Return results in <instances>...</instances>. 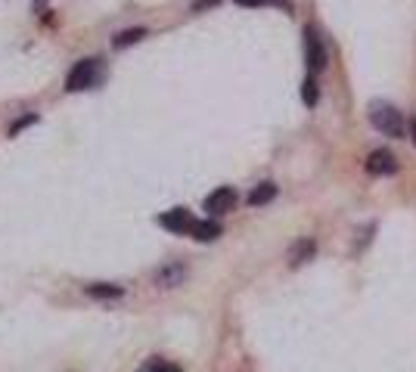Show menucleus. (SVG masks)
Here are the masks:
<instances>
[{"mask_svg":"<svg viewBox=\"0 0 416 372\" xmlns=\"http://www.w3.org/2000/svg\"><path fill=\"white\" fill-rule=\"evenodd\" d=\"M370 124L376 127L379 134H385V137H394V140L404 137V118H401V112L389 103H373L370 106Z\"/></svg>","mask_w":416,"mask_h":372,"instance_id":"f257e3e1","label":"nucleus"},{"mask_svg":"<svg viewBox=\"0 0 416 372\" xmlns=\"http://www.w3.org/2000/svg\"><path fill=\"white\" fill-rule=\"evenodd\" d=\"M99 59H81V62H75L69 71V78H66V90L69 93H81V90H90V87H97V81H99Z\"/></svg>","mask_w":416,"mask_h":372,"instance_id":"f03ea898","label":"nucleus"},{"mask_svg":"<svg viewBox=\"0 0 416 372\" xmlns=\"http://www.w3.org/2000/svg\"><path fill=\"white\" fill-rule=\"evenodd\" d=\"M305 62L311 66V71H324L326 69V44L320 38V31L314 25L305 28Z\"/></svg>","mask_w":416,"mask_h":372,"instance_id":"7ed1b4c3","label":"nucleus"},{"mask_svg":"<svg viewBox=\"0 0 416 372\" xmlns=\"http://www.w3.org/2000/svg\"><path fill=\"white\" fill-rule=\"evenodd\" d=\"M236 202H240V196H236L233 186H218L212 196H205V211L212 214V217H218V214L233 211Z\"/></svg>","mask_w":416,"mask_h":372,"instance_id":"20e7f679","label":"nucleus"},{"mask_svg":"<svg viewBox=\"0 0 416 372\" xmlns=\"http://www.w3.org/2000/svg\"><path fill=\"white\" fill-rule=\"evenodd\" d=\"M367 171L373 177H389L398 171V159H394L389 149H373L367 155Z\"/></svg>","mask_w":416,"mask_h":372,"instance_id":"39448f33","label":"nucleus"},{"mask_svg":"<svg viewBox=\"0 0 416 372\" xmlns=\"http://www.w3.org/2000/svg\"><path fill=\"white\" fill-rule=\"evenodd\" d=\"M314 255H317V242L314 239H298L289 245V252H286V261H289V267H301V264L314 261Z\"/></svg>","mask_w":416,"mask_h":372,"instance_id":"423d86ee","label":"nucleus"},{"mask_svg":"<svg viewBox=\"0 0 416 372\" xmlns=\"http://www.w3.org/2000/svg\"><path fill=\"white\" fill-rule=\"evenodd\" d=\"M159 224L165 227V230H171V233H190L196 220H193V214L186 211V208H174V211L162 214V217H159Z\"/></svg>","mask_w":416,"mask_h":372,"instance_id":"0eeeda50","label":"nucleus"},{"mask_svg":"<svg viewBox=\"0 0 416 372\" xmlns=\"http://www.w3.org/2000/svg\"><path fill=\"white\" fill-rule=\"evenodd\" d=\"M183 279H186L183 264H168V267H162L159 273H155V285H162V289H174V285H181Z\"/></svg>","mask_w":416,"mask_h":372,"instance_id":"6e6552de","label":"nucleus"},{"mask_svg":"<svg viewBox=\"0 0 416 372\" xmlns=\"http://www.w3.org/2000/svg\"><path fill=\"white\" fill-rule=\"evenodd\" d=\"M190 236H193V239H199V242H212V239H218V236H221V224H218V220H196Z\"/></svg>","mask_w":416,"mask_h":372,"instance_id":"1a4fd4ad","label":"nucleus"},{"mask_svg":"<svg viewBox=\"0 0 416 372\" xmlns=\"http://www.w3.org/2000/svg\"><path fill=\"white\" fill-rule=\"evenodd\" d=\"M274 199H277V183H258L255 186V189L252 192H249V205H255V208H258V205H268V202H274Z\"/></svg>","mask_w":416,"mask_h":372,"instance_id":"9d476101","label":"nucleus"},{"mask_svg":"<svg viewBox=\"0 0 416 372\" xmlns=\"http://www.w3.org/2000/svg\"><path fill=\"white\" fill-rule=\"evenodd\" d=\"M143 38H146V28H127V31L116 34V41H112V47H116V50H125V47L137 44V41H143Z\"/></svg>","mask_w":416,"mask_h":372,"instance_id":"9b49d317","label":"nucleus"},{"mask_svg":"<svg viewBox=\"0 0 416 372\" xmlns=\"http://www.w3.org/2000/svg\"><path fill=\"white\" fill-rule=\"evenodd\" d=\"M88 295H90V298H121V295H125V289H121V285L93 282V285H88Z\"/></svg>","mask_w":416,"mask_h":372,"instance_id":"f8f14e48","label":"nucleus"},{"mask_svg":"<svg viewBox=\"0 0 416 372\" xmlns=\"http://www.w3.org/2000/svg\"><path fill=\"white\" fill-rule=\"evenodd\" d=\"M317 99H320L317 81H314V78H305V84H301V103H305L307 109H314V106H317Z\"/></svg>","mask_w":416,"mask_h":372,"instance_id":"ddd939ff","label":"nucleus"},{"mask_svg":"<svg viewBox=\"0 0 416 372\" xmlns=\"http://www.w3.org/2000/svg\"><path fill=\"white\" fill-rule=\"evenodd\" d=\"M240 6H277L283 13H292V0H236Z\"/></svg>","mask_w":416,"mask_h":372,"instance_id":"4468645a","label":"nucleus"},{"mask_svg":"<svg viewBox=\"0 0 416 372\" xmlns=\"http://www.w3.org/2000/svg\"><path fill=\"white\" fill-rule=\"evenodd\" d=\"M32 124H38V115H34V112H28V115L19 118L16 124H10V137H19V134H22L25 127H32Z\"/></svg>","mask_w":416,"mask_h":372,"instance_id":"2eb2a0df","label":"nucleus"},{"mask_svg":"<svg viewBox=\"0 0 416 372\" xmlns=\"http://www.w3.org/2000/svg\"><path fill=\"white\" fill-rule=\"evenodd\" d=\"M143 372H181V366H174V363H165V360H153Z\"/></svg>","mask_w":416,"mask_h":372,"instance_id":"dca6fc26","label":"nucleus"},{"mask_svg":"<svg viewBox=\"0 0 416 372\" xmlns=\"http://www.w3.org/2000/svg\"><path fill=\"white\" fill-rule=\"evenodd\" d=\"M410 134H413V143H416V118L410 121Z\"/></svg>","mask_w":416,"mask_h":372,"instance_id":"f3484780","label":"nucleus"},{"mask_svg":"<svg viewBox=\"0 0 416 372\" xmlns=\"http://www.w3.org/2000/svg\"><path fill=\"white\" fill-rule=\"evenodd\" d=\"M32 3H34V6H44V3H50V0H32Z\"/></svg>","mask_w":416,"mask_h":372,"instance_id":"a211bd4d","label":"nucleus"}]
</instances>
